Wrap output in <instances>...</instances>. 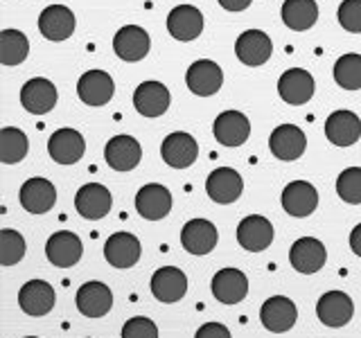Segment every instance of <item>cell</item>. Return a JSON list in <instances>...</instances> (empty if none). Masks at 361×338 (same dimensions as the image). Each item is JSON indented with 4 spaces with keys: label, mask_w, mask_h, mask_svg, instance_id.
<instances>
[{
    "label": "cell",
    "mask_w": 361,
    "mask_h": 338,
    "mask_svg": "<svg viewBox=\"0 0 361 338\" xmlns=\"http://www.w3.org/2000/svg\"><path fill=\"white\" fill-rule=\"evenodd\" d=\"M259 320L274 334H285L289 332L298 320V309L287 296H274L269 298L262 309H259Z\"/></svg>",
    "instance_id": "16"
},
{
    "label": "cell",
    "mask_w": 361,
    "mask_h": 338,
    "mask_svg": "<svg viewBox=\"0 0 361 338\" xmlns=\"http://www.w3.org/2000/svg\"><path fill=\"white\" fill-rule=\"evenodd\" d=\"M212 296L221 304H237L248 296V277L240 268H221L212 277Z\"/></svg>",
    "instance_id": "30"
},
{
    "label": "cell",
    "mask_w": 361,
    "mask_h": 338,
    "mask_svg": "<svg viewBox=\"0 0 361 338\" xmlns=\"http://www.w3.org/2000/svg\"><path fill=\"white\" fill-rule=\"evenodd\" d=\"M350 248H353V253L361 257V223L355 225L353 232H350Z\"/></svg>",
    "instance_id": "42"
},
{
    "label": "cell",
    "mask_w": 361,
    "mask_h": 338,
    "mask_svg": "<svg viewBox=\"0 0 361 338\" xmlns=\"http://www.w3.org/2000/svg\"><path fill=\"white\" fill-rule=\"evenodd\" d=\"M84 246L82 239L71 232V230H59L50 234V239L45 242V257L48 262L54 264L56 268H71L82 259Z\"/></svg>",
    "instance_id": "5"
},
{
    "label": "cell",
    "mask_w": 361,
    "mask_h": 338,
    "mask_svg": "<svg viewBox=\"0 0 361 338\" xmlns=\"http://www.w3.org/2000/svg\"><path fill=\"white\" fill-rule=\"evenodd\" d=\"M219 242L217 225L208 219H190L180 230V244L192 255H208Z\"/></svg>",
    "instance_id": "17"
},
{
    "label": "cell",
    "mask_w": 361,
    "mask_h": 338,
    "mask_svg": "<svg viewBox=\"0 0 361 338\" xmlns=\"http://www.w3.org/2000/svg\"><path fill=\"white\" fill-rule=\"evenodd\" d=\"M25 239L23 234L11 230V228H3L0 230V264L3 266H14L18 264L23 257H25Z\"/></svg>",
    "instance_id": "36"
},
{
    "label": "cell",
    "mask_w": 361,
    "mask_h": 338,
    "mask_svg": "<svg viewBox=\"0 0 361 338\" xmlns=\"http://www.w3.org/2000/svg\"><path fill=\"white\" fill-rule=\"evenodd\" d=\"M195 338H233L228 327L221 323H206L199 327V332L195 334Z\"/></svg>",
    "instance_id": "40"
},
{
    "label": "cell",
    "mask_w": 361,
    "mask_h": 338,
    "mask_svg": "<svg viewBox=\"0 0 361 338\" xmlns=\"http://www.w3.org/2000/svg\"><path fill=\"white\" fill-rule=\"evenodd\" d=\"M54 302H56L54 289L50 282H45V280H30L18 291L20 309L27 315H34V318L48 315L54 309Z\"/></svg>",
    "instance_id": "12"
},
{
    "label": "cell",
    "mask_w": 361,
    "mask_h": 338,
    "mask_svg": "<svg viewBox=\"0 0 361 338\" xmlns=\"http://www.w3.org/2000/svg\"><path fill=\"white\" fill-rule=\"evenodd\" d=\"M226 11H244L251 7L253 0H217Z\"/></svg>",
    "instance_id": "41"
},
{
    "label": "cell",
    "mask_w": 361,
    "mask_h": 338,
    "mask_svg": "<svg viewBox=\"0 0 361 338\" xmlns=\"http://www.w3.org/2000/svg\"><path fill=\"white\" fill-rule=\"evenodd\" d=\"M237 242L248 253H262L274 242V225L267 217L259 214H251L244 217L237 225Z\"/></svg>",
    "instance_id": "15"
},
{
    "label": "cell",
    "mask_w": 361,
    "mask_h": 338,
    "mask_svg": "<svg viewBox=\"0 0 361 338\" xmlns=\"http://www.w3.org/2000/svg\"><path fill=\"white\" fill-rule=\"evenodd\" d=\"M25 338H37V336H25Z\"/></svg>",
    "instance_id": "43"
},
{
    "label": "cell",
    "mask_w": 361,
    "mask_h": 338,
    "mask_svg": "<svg viewBox=\"0 0 361 338\" xmlns=\"http://www.w3.org/2000/svg\"><path fill=\"white\" fill-rule=\"evenodd\" d=\"M212 133L224 146H242L251 135V122L240 111H224L214 120Z\"/></svg>",
    "instance_id": "24"
},
{
    "label": "cell",
    "mask_w": 361,
    "mask_h": 338,
    "mask_svg": "<svg viewBox=\"0 0 361 338\" xmlns=\"http://www.w3.org/2000/svg\"><path fill=\"white\" fill-rule=\"evenodd\" d=\"M319 208V192L307 180H293L282 189V210L289 217L305 219Z\"/></svg>",
    "instance_id": "13"
},
{
    "label": "cell",
    "mask_w": 361,
    "mask_h": 338,
    "mask_svg": "<svg viewBox=\"0 0 361 338\" xmlns=\"http://www.w3.org/2000/svg\"><path fill=\"white\" fill-rule=\"evenodd\" d=\"M142 246L138 237L131 232H116L111 234L104 244V257L111 266L116 268H131L138 264Z\"/></svg>",
    "instance_id": "26"
},
{
    "label": "cell",
    "mask_w": 361,
    "mask_h": 338,
    "mask_svg": "<svg viewBox=\"0 0 361 338\" xmlns=\"http://www.w3.org/2000/svg\"><path fill=\"white\" fill-rule=\"evenodd\" d=\"M334 82L343 90H361V54H343L334 63Z\"/></svg>",
    "instance_id": "35"
},
{
    "label": "cell",
    "mask_w": 361,
    "mask_h": 338,
    "mask_svg": "<svg viewBox=\"0 0 361 338\" xmlns=\"http://www.w3.org/2000/svg\"><path fill=\"white\" fill-rule=\"evenodd\" d=\"M169 90L161 82H142L133 93V106L145 118H161L169 108Z\"/></svg>",
    "instance_id": "28"
},
{
    "label": "cell",
    "mask_w": 361,
    "mask_h": 338,
    "mask_svg": "<svg viewBox=\"0 0 361 338\" xmlns=\"http://www.w3.org/2000/svg\"><path fill=\"white\" fill-rule=\"evenodd\" d=\"M56 86L45 77H34L30 82L23 84L20 88V104L32 115H45L56 106Z\"/></svg>",
    "instance_id": "1"
},
{
    "label": "cell",
    "mask_w": 361,
    "mask_h": 338,
    "mask_svg": "<svg viewBox=\"0 0 361 338\" xmlns=\"http://www.w3.org/2000/svg\"><path fill=\"white\" fill-rule=\"evenodd\" d=\"M27 149H30V140L20 129L14 127L0 129V163L16 165L27 156Z\"/></svg>",
    "instance_id": "34"
},
{
    "label": "cell",
    "mask_w": 361,
    "mask_h": 338,
    "mask_svg": "<svg viewBox=\"0 0 361 338\" xmlns=\"http://www.w3.org/2000/svg\"><path fill=\"white\" fill-rule=\"evenodd\" d=\"M280 14L289 30L305 32L314 27V23L319 20V5H316V0H285Z\"/></svg>",
    "instance_id": "32"
},
{
    "label": "cell",
    "mask_w": 361,
    "mask_h": 338,
    "mask_svg": "<svg viewBox=\"0 0 361 338\" xmlns=\"http://www.w3.org/2000/svg\"><path fill=\"white\" fill-rule=\"evenodd\" d=\"M48 154L59 165H75L86 154V140L77 129H59L50 135Z\"/></svg>",
    "instance_id": "10"
},
{
    "label": "cell",
    "mask_w": 361,
    "mask_h": 338,
    "mask_svg": "<svg viewBox=\"0 0 361 338\" xmlns=\"http://www.w3.org/2000/svg\"><path fill=\"white\" fill-rule=\"evenodd\" d=\"M30 41L18 30H3L0 32V63L3 65H18L27 59Z\"/></svg>",
    "instance_id": "33"
},
{
    "label": "cell",
    "mask_w": 361,
    "mask_h": 338,
    "mask_svg": "<svg viewBox=\"0 0 361 338\" xmlns=\"http://www.w3.org/2000/svg\"><path fill=\"white\" fill-rule=\"evenodd\" d=\"M185 84L195 95L199 97H210L214 95L224 84V73L221 68L210 61V59H199L195 61L185 73Z\"/></svg>",
    "instance_id": "23"
},
{
    "label": "cell",
    "mask_w": 361,
    "mask_h": 338,
    "mask_svg": "<svg viewBox=\"0 0 361 338\" xmlns=\"http://www.w3.org/2000/svg\"><path fill=\"white\" fill-rule=\"evenodd\" d=\"M336 194L350 206H361V167H348L338 174Z\"/></svg>",
    "instance_id": "37"
},
{
    "label": "cell",
    "mask_w": 361,
    "mask_h": 338,
    "mask_svg": "<svg viewBox=\"0 0 361 338\" xmlns=\"http://www.w3.org/2000/svg\"><path fill=\"white\" fill-rule=\"evenodd\" d=\"M113 93H116V84L104 70H88L77 82V95L86 106H104L111 101Z\"/></svg>",
    "instance_id": "20"
},
{
    "label": "cell",
    "mask_w": 361,
    "mask_h": 338,
    "mask_svg": "<svg viewBox=\"0 0 361 338\" xmlns=\"http://www.w3.org/2000/svg\"><path fill=\"white\" fill-rule=\"evenodd\" d=\"M206 192L214 203L228 206V203H235L242 196L244 180L233 167H217L214 172H210L206 180Z\"/></svg>",
    "instance_id": "18"
},
{
    "label": "cell",
    "mask_w": 361,
    "mask_h": 338,
    "mask_svg": "<svg viewBox=\"0 0 361 338\" xmlns=\"http://www.w3.org/2000/svg\"><path fill=\"white\" fill-rule=\"evenodd\" d=\"M289 262H291L293 270H298L302 275H312L325 266L327 251H325L323 242L314 239V237H300V239H296L291 246Z\"/></svg>",
    "instance_id": "11"
},
{
    "label": "cell",
    "mask_w": 361,
    "mask_h": 338,
    "mask_svg": "<svg viewBox=\"0 0 361 338\" xmlns=\"http://www.w3.org/2000/svg\"><path fill=\"white\" fill-rule=\"evenodd\" d=\"M152 293L158 302L174 304L185 296L188 291V275L176 266H161L152 275Z\"/></svg>",
    "instance_id": "21"
},
{
    "label": "cell",
    "mask_w": 361,
    "mask_h": 338,
    "mask_svg": "<svg viewBox=\"0 0 361 338\" xmlns=\"http://www.w3.org/2000/svg\"><path fill=\"white\" fill-rule=\"evenodd\" d=\"M111 206H113V196L109 187H104L102 183H86L75 194V208L88 221L104 219L111 212Z\"/></svg>",
    "instance_id": "6"
},
{
    "label": "cell",
    "mask_w": 361,
    "mask_h": 338,
    "mask_svg": "<svg viewBox=\"0 0 361 338\" xmlns=\"http://www.w3.org/2000/svg\"><path fill=\"white\" fill-rule=\"evenodd\" d=\"M167 32L176 41H195L203 32V14L195 5H178L167 14Z\"/></svg>",
    "instance_id": "31"
},
{
    "label": "cell",
    "mask_w": 361,
    "mask_h": 338,
    "mask_svg": "<svg viewBox=\"0 0 361 338\" xmlns=\"http://www.w3.org/2000/svg\"><path fill=\"white\" fill-rule=\"evenodd\" d=\"M39 30L48 41H66L75 32V14L66 5H50L41 11Z\"/></svg>",
    "instance_id": "29"
},
{
    "label": "cell",
    "mask_w": 361,
    "mask_h": 338,
    "mask_svg": "<svg viewBox=\"0 0 361 338\" xmlns=\"http://www.w3.org/2000/svg\"><path fill=\"white\" fill-rule=\"evenodd\" d=\"M161 156L163 163H167L174 169H188L190 165L197 163L199 158V144L185 131H174L169 133L161 144Z\"/></svg>",
    "instance_id": "7"
},
{
    "label": "cell",
    "mask_w": 361,
    "mask_h": 338,
    "mask_svg": "<svg viewBox=\"0 0 361 338\" xmlns=\"http://www.w3.org/2000/svg\"><path fill=\"white\" fill-rule=\"evenodd\" d=\"M122 338H158V327L145 315L129 318L122 327Z\"/></svg>",
    "instance_id": "39"
},
{
    "label": "cell",
    "mask_w": 361,
    "mask_h": 338,
    "mask_svg": "<svg viewBox=\"0 0 361 338\" xmlns=\"http://www.w3.org/2000/svg\"><path fill=\"white\" fill-rule=\"evenodd\" d=\"M316 315L325 327H343L353 320L355 302L343 291H327L319 298L316 304Z\"/></svg>",
    "instance_id": "9"
},
{
    "label": "cell",
    "mask_w": 361,
    "mask_h": 338,
    "mask_svg": "<svg viewBox=\"0 0 361 338\" xmlns=\"http://www.w3.org/2000/svg\"><path fill=\"white\" fill-rule=\"evenodd\" d=\"M75 302L86 318H104L113 307V293L104 282H86L79 287Z\"/></svg>",
    "instance_id": "19"
},
{
    "label": "cell",
    "mask_w": 361,
    "mask_h": 338,
    "mask_svg": "<svg viewBox=\"0 0 361 338\" xmlns=\"http://www.w3.org/2000/svg\"><path fill=\"white\" fill-rule=\"evenodd\" d=\"M104 158L116 172H131L142 161V146L131 135H113L104 146Z\"/></svg>",
    "instance_id": "8"
},
{
    "label": "cell",
    "mask_w": 361,
    "mask_h": 338,
    "mask_svg": "<svg viewBox=\"0 0 361 338\" xmlns=\"http://www.w3.org/2000/svg\"><path fill=\"white\" fill-rule=\"evenodd\" d=\"M338 23L345 32L361 34V0H343L338 7Z\"/></svg>",
    "instance_id": "38"
},
{
    "label": "cell",
    "mask_w": 361,
    "mask_h": 338,
    "mask_svg": "<svg viewBox=\"0 0 361 338\" xmlns=\"http://www.w3.org/2000/svg\"><path fill=\"white\" fill-rule=\"evenodd\" d=\"M235 54L244 65L257 68V65H264L271 59L274 43H271V37L262 30H246L237 37Z\"/></svg>",
    "instance_id": "3"
},
{
    "label": "cell",
    "mask_w": 361,
    "mask_h": 338,
    "mask_svg": "<svg viewBox=\"0 0 361 338\" xmlns=\"http://www.w3.org/2000/svg\"><path fill=\"white\" fill-rule=\"evenodd\" d=\"M149 48H152V39L147 30L140 25H124L113 37V50H116V54L122 61H131V63L140 61L149 54Z\"/></svg>",
    "instance_id": "14"
},
{
    "label": "cell",
    "mask_w": 361,
    "mask_h": 338,
    "mask_svg": "<svg viewBox=\"0 0 361 338\" xmlns=\"http://www.w3.org/2000/svg\"><path fill=\"white\" fill-rule=\"evenodd\" d=\"M269 149L278 161L291 163V161H298L305 154V149H307V138H305L302 129L296 127V124H280V127L271 131Z\"/></svg>",
    "instance_id": "2"
},
{
    "label": "cell",
    "mask_w": 361,
    "mask_h": 338,
    "mask_svg": "<svg viewBox=\"0 0 361 338\" xmlns=\"http://www.w3.org/2000/svg\"><path fill=\"white\" fill-rule=\"evenodd\" d=\"M314 77L312 73L302 70V68H289L287 73H282L278 79V95L282 101H287L291 106H302L314 97Z\"/></svg>",
    "instance_id": "4"
},
{
    "label": "cell",
    "mask_w": 361,
    "mask_h": 338,
    "mask_svg": "<svg viewBox=\"0 0 361 338\" xmlns=\"http://www.w3.org/2000/svg\"><path fill=\"white\" fill-rule=\"evenodd\" d=\"M20 206L30 214H45L54 208L56 203V189L48 178H30L20 187Z\"/></svg>",
    "instance_id": "25"
},
{
    "label": "cell",
    "mask_w": 361,
    "mask_h": 338,
    "mask_svg": "<svg viewBox=\"0 0 361 338\" xmlns=\"http://www.w3.org/2000/svg\"><path fill=\"white\" fill-rule=\"evenodd\" d=\"M135 210L147 221H161L172 210V194L165 185L149 183L135 194Z\"/></svg>",
    "instance_id": "22"
},
{
    "label": "cell",
    "mask_w": 361,
    "mask_h": 338,
    "mask_svg": "<svg viewBox=\"0 0 361 338\" xmlns=\"http://www.w3.org/2000/svg\"><path fill=\"white\" fill-rule=\"evenodd\" d=\"M325 138L336 146H353L361 138V118L353 111H334L325 120Z\"/></svg>",
    "instance_id": "27"
}]
</instances>
